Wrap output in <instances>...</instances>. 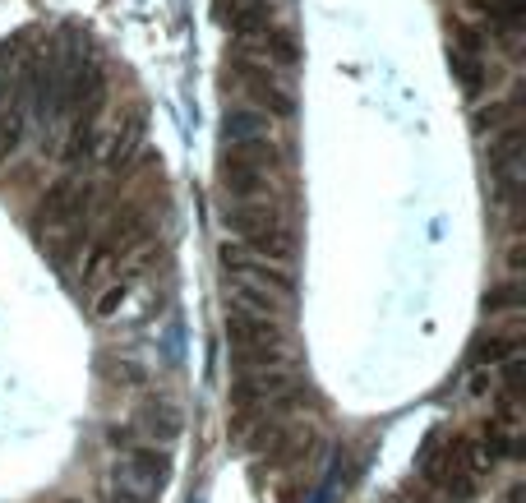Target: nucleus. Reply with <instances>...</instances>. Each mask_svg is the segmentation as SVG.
<instances>
[{"label": "nucleus", "instance_id": "obj_1", "mask_svg": "<svg viewBox=\"0 0 526 503\" xmlns=\"http://www.w3.org/2000/svg\"><path fill=\"white\" fill-rule=\"evenodd\" d=\"M222 222L240 236V245H250L263 259H273V264H291L296 259V236H291L282 208L268 204V199H236Z\"/></svg>", "mask_w": 526, "mask_h": 503}, {"label": "nucleus", "instance_id": "obj_2", "mask_svg": "<svg viewBox=\"0 0 526 503\" xmlns=\"http://www.w3.org/2000/svg\"><path fill=\"white\" fill-rule=\"evenodd\" d=\"M102 102H107V74H102V65L84 56H70L60 65V116L97 120Z\"/></svg>", "mask_w": 526, "mask_h": 503}, {"label": "nucleus", "instance_id": "obj_3", "mask_svg": "<svg viewBox=\"0 0 526 503\" xmlns=\"http://www.w3.org/2000/svg\"><path fill=\"white\" fill-rule=\"evenodd\" d=\"M93 204H97L93 185L70 176V180H56V185L37 199L33 217H37V227L60 231V227H74V222H88V217H93Z\"/></svg>", "mask_w": 526, "mask_h": 503}, {"label": "nucleus", "instance_id": "obj_4", "mask_svg": "<svg viewBox=\"0 0 526 503\" xmlns=\"http://www.w3.org/2000/svg\"><path fill=\"white\" fill-rule=\"evenodd\" d=\"M236 79H240V88L250 93V102H254V111H263L268 120H291L296 116V93H291L282 79H277L268 65H250V60L240 56L236 60Z\"/></svg>", "mask_w": 526, "mask_h": 503}, {"label": "nucleus", "instance_id": "obj_5", "mask_svg": "<svg viewBox=\"0 0 526 503\" xmlns=\"http://www.w3.org/2000/svg\"><path fill=\"white\" fill-rule=\"evenodd\" d=\"M222 268L236 273L240 282H250V287L277 291V296H291V291H296V273H291L287 264H273V259L254 254L250 245H222Z\"/></svg>", "mask_w": 526, "mask_h": 503}, {"label": "nucleus", "instance_id": "obj_6", "mask_svg": "<svg viewBox=\"0 0 526 503\" xmlns=\"http://www.w3.org/2000/svg\"><path fill=\"white\" fill-rule=\"evenodd\" d=\"M116 476H120V485H125V490H139V494H148V499H153V494L171 480V457L162 453L157 444H134V448H125V453H120Z\"/></svg>", "mask_w": 526, "mask_h": 503}, {"label": "nucleus", "instance_id": "obj_7", "mask_svg": "<svg viewBox=\"0 0 526 503\" xmlns=\"http://www.w3.org/2000/svg\"><path fill=\"white\" fill-rule=\"evenodd\" d=\"M227 342L236 356L250 351H282V328L273 314H250V310H227Z\"/></svg>", "mask_w": 526, "mask_h": 503}, {"label": "nucleus", "instance_id": "obj_8", "mask_svg": "<svg viewBox=\"0 0 526 503\" xmlns=\"http://www.w3.org/2000/svg\"><path fill=\"white\" fill-rule=\"evenodd\" d=\"M217 180H222V190H227L231 199H263V194H268V167L250 153H236V148L222 153Z\"/></svg>", "mask_w": 526, "mask_h": 503}, {"label": "nucleus", "instance_id": "obj_9", "mask_svg": "<svg viewBox=\"0 0 526 503\" xmlns=\"http://www.w3.org/2000/svg\"><path fill=\"white\" fill-rule=\"evenodd\" d=\"M88 240H93L88 222H74V227L47 231V236H42V250H47L51 268H60V273H74V268H79V259H84V250H88Z\"/></svg>", "mask_w": 526, "mask_h": 503}, {"label": "nucleus", "instance_id": "obj_10", "mask_svg": "<svg viewBox=\"0 0 526 503\" xmlns=\"http://www.w3.org/2000/svg\"><path fill=\"white\" fill-rule=\"evenodd\" d=\"M268 130H273V120L263 116L254 107H236L222 116V139L227 148H254V144H268Z\"/></svg>", "mask_w": 526, "mask_h": 503}, {"label": "nucleus", "instance_id": "obj_11", "mask_svg": "<svg viewBox=\"0 0 526 503\" xmlns=\"http://www.w3.org/2000/svg\"><path fill=\"white\" fill-rule=\"evenodd\" d=\"M97 153H102V130H97V120L70 116V130H65V148H60V157H65V162H93Z\"/></svg>", "mask_w": 526, "mask_h": 503}, {"label": "nucleus", "instance_id": "obj_12", "mask_svg": "<svg viewBox=\"0 0 526 503\" xmlns=\"http://www.w3.org/2000/svg\"><path fill=\"white\" fill-rule=\"evenodd\" d=\"M139 430H148V439L171 444V439L180 434V411L171 407L167 397H148L144 407H139Z\"/></svg>", "mask_w": 526, "mask_h": 503}, {"label": "nucleus", "instance_id": "obj_13", "mask_svg": "<svg viewBox=\"0 0 526 503\" xmlns=\"http://www.w3.org/2000/svg\"><path fill=\"white\" fill-rule=\"evenodd\" d=\"M259 51H263V60H273V65H282V70L300 65V37L291 33V28L268 24V28L259 33Z\"/></svg>", "mask_w": 526, "mask_h": 503}, {"label": "nucleus", "instance_id": "obj_14", "mask_svg": "<svg viewBox=\"0 0 526 503\" xmlns=\"http://www.w3.org/2000/svg\"><path fill=\"white\" fill-rule=\"evenodd\" d=\"M513 351H517L513 333H485V337H476V347H471V365H476V370H490V365L508 360Z\"/></svg>", "mask_w": 526, "mask_h": 503}, {"label": "nucleus", "instance_id": "obj_15", "mask_svg": "<svg viewBox=\"0 0 526 503\" xmlns=\"http://www.w3.org/2000/svg\"><path fill=\"white\" fill-rule=\"evenodd\" d=\"M24 130H28V116H24L19 107H5V111H0V162L24 148Z\"/></svg>", "mask_w": 526, "mask_h": 503}, {"label": "nucleus", "instance_id": "obj_16", "mask_svg": "<svg viewBox=\"0 0 526 503\" xmlns=\"http://www.w3.org/2000/svg\"><path fill=\"white\" fill-rule=\"evenodd\" d=\"M130 300V277H111V282H102L93 296V314L97 319H111V314H120V305Z\"/></svg>", "mask_w": 526, "mask_h": 503}, {"label": "nucleus", "instance_id": "obj_17", "mask_svg": "<svg viewBox=\"0 0 526 503\" xmlns=\"http://www.w3.org/2000/svg\"><path fill=\"white\" fill-rule=\"evenodd\" d=\"M231 310H250V314H277V296L263 287H250V282H240L236 296H231Z\"/></svg>", "mask_w": 526, "mask_h": 503}, {"label": "nucleus", "instance_id": "obj_18", "mask_svg": "<svg viewBox=\"0 0 526 503\" xmlns=\"http://www.w3.org/2000/svg\"><path fill=\"white\" fill-rule=\"evenodd\" d=\"M111 384H144V370L130 365V360H116V370H107Z\"/></svg>", "mask_w": 526, "mask_h": 503}, {"label": "nucleus", "instance_id": "obj_19", "mask_svg": "<svg viewBox=\"0 0 526 503\" xmlns=\"http://www.w3.org/2000/svg\"><path fill=\"white\" fill-rule=\"evenodd\" d=\"M107 444L120 448V453H125V448H134V444H139V439H134V425H111V430H107Z\"/></svg>", "mask_w": 526, "mask_h": 503}, {"label": "nucleus", "instance_id": "obj_20", "mask_svg": "<svg viewBox=\"0 0 526 503\" xmlns=\"http://www.w3.org/2000/svg\"><path fill=\"white\" fill-rule=\"evenodd\" d=\"M508 305H517V296H513V287H503L499 296H490L485 300V310H508Z\"/></svg>", "mask_w": 526, "mask_h": 503}, {"label": "nucleus", "instance_id": "obj_21", "mask_svg": "<svg viewBox=\"0 0 526 503\" xmlns=\"http://www.w3.org/2000/svg\"><path fill=\"white\" fill-rule=\"evenodd\" d=\"M60 503H84V499H60Z\"/></svg>", "mask_w": 526, "mask_h": 503}]
</instances>
